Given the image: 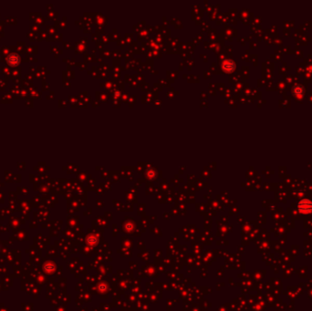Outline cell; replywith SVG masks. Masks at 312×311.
Segmentation results:
<instances>
[{
    "mask_svg": "<svg viewBox=\"0 0 312 311\" xmlns=\"http://www.w3.org/2000/svg\"><path fill=\"white\" fill-rule=\"evenodd\" d=\"M299 208H300V210L304 211V212L311 211L312 203L310 201H309V200H303V201H301L300 203V204H299Z\"/></svg>",
    "mask_w": 312,
    "mask_h": 311,
    "instance_id": "cell-1",
    "label": "cell"
},
{
    "mask_svg": "<svg viewBox=\"0 0 312 311\" xmlns=\"http://www.w3.org/2000/svg\"><path fill=\"white\" fill-rule=\"evenodd\" d=\"M20 59L17 54H11L8 58H7V63L11 66H16L19 63Z\"/></svg>",
    "mask_w": 312,
    "mask_h": 311,
    "instance_id": "cell-2",
    "label": "cell"
}]
</instances>
